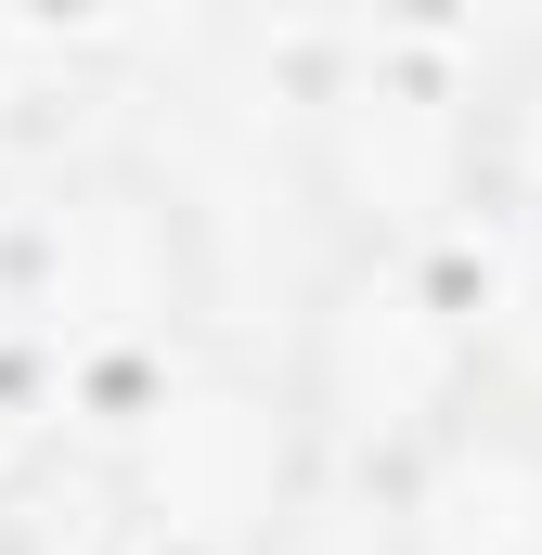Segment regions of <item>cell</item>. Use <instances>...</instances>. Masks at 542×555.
Listing matches in <instances>:
<instances>
[{"label":"cell","instance_id":"1","mask_svg":"<svg viewBox=\"0 0 542 555\" xmlns=\"http://www.w3.org/2000/svg\"><path fill=\"white\" fill-rule=\"evenodd\" d=\"M297 439L362 465L375 491L401 478L439 426L491 401L478 375V310L452 284V246H336V272L310 284L297 362H284Z\"/></svg>","mask_w":542,"mask_h":555},{"label":"cell","instance_id":"5","mask_svg":"<svg viewBox=\"0 0 542 555\" xmlns=\"http://www.w3.org/2000/svg\"><path fill=\"white\" fill-rule=\"evenodd\" d=\"M0 555H13V543H0Z\"/></svg>","mask_w":542,"mask_h":555},{"label":"cell","instance_id":"3","mask_svg":"<svg viewBox=\"0 0 542 555\" xmlns=\"http://www.w3.org/2000/svg\"><path fill=\"white\" fill-rule=\"evenodd\" d=\"M297 465H310V439H297V401H284V375H233V362H207V375H155L130 414H117V478H130V517L155 543H194V555H246L297 504Z\"/></svg>","mask_w":542,"mask_h":555},{"label":"cell","instance_id":"2","mask_svg":"<svg viewBox=\"0 0 542 555\" xmlns=\"http://www.w3.org/2000/svg\"><path fill=\"white\" fill-rule=\"evenodd\" d=\"M310 181L336 246H452L478 207V78H452L439 39H349L310 91Z\"/></svg>","mask_w":542,"mask_h":555},{"label":"cell","instance_id":"4","mask_svg":"<svg viewBox=\"0 0 542 555\" xmlns=\"http://www.w3.org/2000/svg\"><path fill=\"white\" fill-rule=\"evenodd\" d=\"M388 555H542V414L478 401L388 478Z\"/></svg>","mask_w":542,"mask_h":555}]
</instances>
